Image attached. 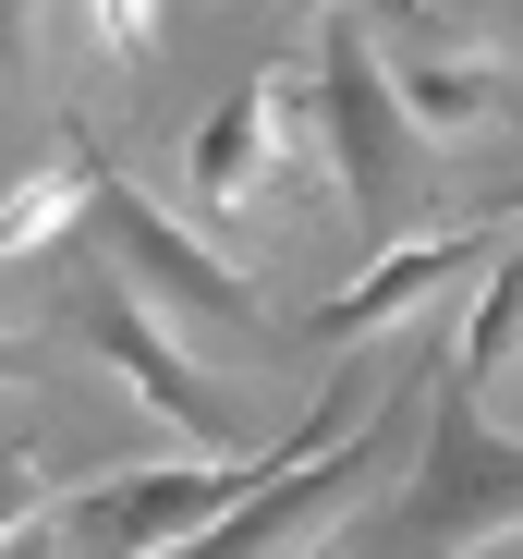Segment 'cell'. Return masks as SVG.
I'll return each mask as SVG.
<instances>
[{
  "label": "cell",
  "mask_w": 523,
  "mask_h": 559,
  "mask_svg": "<svg viewBox=\"0 0 523 559\" xmlns=\"http://www.w3.org/2000/svg\"><path fill=\"white\" fill-rule=\"evenodd\" d=\"M487 255V231H451V243H390L341 305H317V341H366V329H390V317H414L426 293H451V280Z\"/></svg>",
  "instance_id": "8"
},
{
  "label": "cell",
  "mask_w": 523,
  "mask_h": 559,
  "mask_svg": "<svg viewBox=\"0 0 523 559\" xmlns=\"http://www.w3.org/2000/svg\"><path fill=\"white\" fill-rule=\"evenodd\" d=\"M439 13H475V25H511L523 37V0H439Z\"/></svg>",
  "instance_id": "15"
},
{
  "label": "cell",
  "mask_w": 523,
  "mask_h": 559,
  "mask_svg": "<svg viewBox=\"0 0 523 559\" xmlns=\"http://www.w3.org/2000/svg\"><path fill=\"white\" fill-rule=\"evenodd\" d=\"M511 341H523V255H499V280L475 293V317H463V341H451V378H463L475 402L511 378Z\"/></svg>",
  "instance_id": "11"
},
{
  "label": "cell",
  "mask_w": 523,
  "mask_h": 559,
  "mask_svg": "<svg viewBox=\"0 0 523 559\" xmlns=\"http://www.w3.org/2000/svg\"><path fill=\"white\" fill-rule=\"evenodd\" d=\"M317 134H329V158H341V195H354L366 255H390L402 219H414V195H426V158H439V146L402 122L390 61H378L366 25H329V49H317Z\"/></svg>",
  "instance_id": "2"
},
{
  "label": "cell",
  "mask_w": 523,
  "mask_h": 559,
  "mask_svg": "<svg viewBox=\"0 0 523 559\" xmlns=\"http://www.w3.org/2000/svg\"><path fill=\"white\" fill-rule=\"evenodd\" d=\"M98 37H110V61H146L158 49V0H98Z\"/></svg>",
  "instance_id": "12"
},
{
  "label": "cell",
  "mask_w": 523,
  "mask_h": 559,
  "mask_svg": "<svg viewBox=\"0 0 523 559\" xmlns=\"http://www.w3.org/2000/svg\"><path fill=\"white\" fill-rule=\"evenodd\" d=\"M487 535H523V438H499L487 402L439 365V414H426L414 499H402L390 547L402 559H451V547H487Z\"/></svg>",
  "instance_id": "3"
},
{
  "label": "cell",
  "mask_w": 523,
  "mask_h": 559,
  "mask_svg": "<svg viewBox=\"0 0 523 559\" xmlns=\"http://www.w3.org/2000/svg\"><path fill=\"white\" fill-rule=\"evenodd\" d=\"M37 61V0H0V73Z\"/></svg>",
  "instance_id": "13"
},
{
  "label": "cell",
  "mask_w": 523,
  "mask_h": 559,
  "mask_svg": "<svg viewBox=\"0 0 523 559\" xmlns=\"http://www.w3.org/2000/svg\"><path fill=\"white\" fill-rule=\"evenodd\" d=\"M85 219H98V243L122 255L110 280H134V293L183 305V317H207V329H231V341L269 329V317H255V280H243V267H219L195 231H170V219L134 195V182H110V170H98V207H85Z\"/></svg>",
  "instance_id": "6"
},
{
  "label": "cell",
  "mask_w": 523,
  "mask_h": 559,
  "mask_svg": "<svg viewBox=\"0 0 523 559\" xmlns=\"http://www.w3.org/2000/svg\"><path fill=\"white\" fill-rule=\"evenodd\" d=\"M511 231H523V219H511Z\"/></svg>",
  "instance_id": "19"
},
{
  "label": "cell",
  "mask_w": 523,
  "mask_h": 559,
  "mask_svg": "<svg viewBox=\"0 0 523 559\" xmlns=\"http://www.w3.org/2000/svg\"><path fill=\"white\" fill-rule=\"evenodd\" d=\"M73 341L98 353V365H110V378H122V390L170 426V438H195V450H243V438H231V414H219V390L183 365V341L146 317V293H134V280H98V293L73 305Z\"/></svg>",
  "instance_id": "5"
},
{
  "label": "cell",
  "mask_w": 523,
  "mask_h": 559,
  "mask_svg": "<svg viewBox=\"0 0 523 559\" xmlns=\"http://www.w3.org/2000/svg\"><path fill=\"white\" fill-rule=\"evenodd\" d=\"M85 207H98V146H85V122H73L61 158H49L37 182H13V195H0V255H49Z\"/></svg>",
  "instance_id": "9"
},
{
  "label": "cell",
  "mask_w": 523,
  "mask_h": 559,
  "mask_svg": "<svg viewBox=\"0 0 523 559\" xmlns=\"http://www.w3.org/2000/svg\"><path fill=\"white\" fill-rule=\"evenodd\" d=\"M390 98L426 146H463L475 122H499V73L487 61H390Z\"/></svg>",
  "instance_id": "10"
},
{
  "label": "cell",
  "mask_w": 523,
  "mask_h": 559,
  "mask_svg": "<svg viewBox=\"0 0 523 559\" xmlns=\"http://www.w3.org/2000/svg\"><path fill=\"white\" fill-rule=\"evenodd\" d=\"M317 13H329V0H317Z\"/></svg>",
  "instance_id": "18"
},
{
  "label": "cell",
  "mask_w": 523,
  "mask_h": 559,
  "mask_svg": "<svg viewBox=\"0 0 523 559\" xmlns=\"http://www.w3.org/2000/svg\"><path fill=\"white\" fill-rule=\"evenodd\" d=\"M25 365H37V353H25V341H0V390H13V378H25Z\"/></svg>",
  "instance_id": "16"
},
{
  "label": "cell",
  "mask_w": 523,
  "mask_h": 559,
  "mask_svg": "<svg viewBox=\"0 0 523 559\" xmlns=\"http://www.w3.org/2000/svg\"><path fill=\"white\" fill-rule=\"evenodd\" d=\"M281 122H293V73H243L231 98L195 122V146H183V182L207 195V219H231L255 182L281 170Z\"/></svg>",
  "instance_id": "7"
},
{
  "label": "cell",
  "mask_w": 523,
  "mask_h": 559,
  "mask_svg": "<svg viewBox=\"0 0 523 559\" xmlns=\"http://www.w3.org/2000/svg\"><path fill=\"white\" fill-rule=\"evenodd\" d=\"M61 547H73V535H61V511H37L25 535H0V559H61Z\"/></svg>",
  "instance_id": "14"
},
{
  "label": "cell",
  "mask_w": 523,
  "mask_h": 559,
  "mask_svg": "<svg viewBox=\"0 0 523 559\" xmlns=\"http://www.w3.org/2000/svg\"><path fill=\"white\" fill-rule=\"evenodd\" d=\"M341 438H354V390H329L281 450H231V462H146V475H98V487H73L61 535H73L85 559H170V547H195L207 523H231L255 487L305 475V462H317V450H341Z\"/></svg>",
  "instance_id": "1"
},
{
  "label": "cell",
  "mask_w": 523,
  "mask_h": 559,
  "mask_svg": "<svg viewBox=\"0 0 523 559\" xmlns=\"http://www.w3.org/2000/svg\"><path fill=\"white\" fill-rule=\"evenodd\" d=\"M390 450H402V402H390V414H366V426L341 438V450H317L305 475L255 487L231 523H207L195 547H170V559H269V547H329V523L354 511L366 487H378V462H390Z\"/></svg>",
  "instance_id": "4"
},
{
  "label": "cell",
  "mask_w": 523,
  "mask_h": 559,
  "mask_svg": "<svg viewBox=\"0 0 523 559\" xmlns=\"http://www.w3.org/2000/svg\"><path fill=\"white\" fill-rule=\"evenodd\" d=\"M499 219H523V182H511V195H499Z\"/></svg>",
  "instance_id": "17"
}]
</instances>
